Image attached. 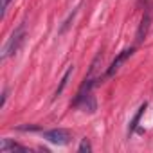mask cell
Here are the masks:
<instances>
[{"label": "cell", "instance_id": "cell-2", "mask_svg": "<svg viewBox=\"0 0 153 153\" xmlns=\"http://www.w3.org/2000/svg\"><path fill=\"white\" fill-rule=\"evenodd\" d=\"M43 139L49 140V142H52V144H56V146H65V144L70 142L72 133L68 130H65V128H54V130L43 131Z\"/></svg>", "mask_w": 153, "mask_h": 153}, {"label": "cell", "instance_id": "cell-3", "mask_svg": "<svg viewBox=\"0 0 153 153\" xmlns=\"http://www.w3.org/2000/svg\"><path fill=\"white\" fill-rule=\"evenodd\" d=\"M131 54H133V49H124V51H121V52L115 56V59L112 61V65L108 67V70H106V78H112V76H114L121 67H123V63H124Z\"/></svg>", "mask_w": 153, "mask_h": 153}, {"label": "cell", "instance_id": "cell-5", "mask_svg": "<svg viewBox=\"0 0 153 153\" xmlns=\"http://www.w3.org/2000/svg\"><path fill=\"white\" fill-rule=\"evenodd\" d=\"M148 27H149V13H146V15L142 16V22H140V25H139V31H137V43L144 42V38H146V34H148Z\"/></svg>", "mask_w": 153, "mask_h": 153}, {"label": "cell", "instance_id": "cell-6", "mask_svg": "<svg viewBox=\"0 0 153 153\" xmlns=\"http://www.w3.org/2000/svg\"><path fill=\"white\" fill-rule=\"evenodd\" d=\"M144 110H146V103H144V105H140V106H139V110H137V114L133 115V119H131V123H130V128H128V133H133V130L139 126V121H140V115L144 114Z\"/></svg>", "mask_w": 153, "mask_h": 153}, {"label": "cell", "instance_id": "cell-1", "mask_svg": "<svg viewBox=\"0 0 153 153\" xmlns=\"http://www.w3.org/2000/svg\"><path fill=\"white\" fill-rule=\"evenodd\" d=\"M24 38H25V25L20 24V25L11 33L9 40L6 42V45H4V49H2V59H7L9 56L16 54L18 49H20L22 43H24Z\"/></svg>", "mask_w": 153, "mask_h": 153}, {"label": "cell", "instance_id": "cell-7", "mask_svg": "<svg viewBox=\"0 0 153 153\" xmlns=\"http://www.w3.org/2000/svg\"><path fill=\"white\" fill-rule=\"evenodd\" d=\"M72 70H74V68H72V65H70V67L67 68V72L63 74V78H61V83H59V87L56 88V94H54L56 97H58V96H59V94L65 90V87H67V83H68V79H70V76H72Z\"/></svg>", "mask_w": 153, "mask_h": 153}, {"label": "cell", "instance_id": "cell-4", "mask_svg": "<svg viewBox=\"0 0 153 153\" xmlns=\"http://www.w3.org/2000/svg\"><path fill=\"white\" fill-rule=\"evenodd\" d=\"M0 151H2V153H11V151H27V149L24 146L9 140V139H2V140H0Z\"/></svg>", "mask_w": 153, "mask_h": 153}, {"label": "cell", "instance_id": "cell-10", "mask_svg": "<svg viewBox=\"0 0 153 153\" xmlns=\"http://www.w3.org/2000/svg\"><path fill=\"white\" fill-rule=\"evenodd\" d=\"M144 2H148V0H144Z\"/></svg>", "mask_w": 153, "mask_h": 153}, {"label": "cell", "instance_id": "cell-8", "mask_svg": "<svg viewBox=\"0 0 153 153\" xmlns=\"http://www.w3.org/2000/svg\"><path fill=\"white\" fill-rule=\"evenodd\" d=\"M90 151H92L90 142H88L87 139H83V140H81V144H79V153H90Z\"/></svg>", "mask_w": 153, "mask_h": 153}, {"label": "cell", "instance_id": "cell-9", "mask_svg": "<svg viewBox=\"0 0 153 153\" xmlns=\"http://www.w3.org/2000/svg\"><path fill=\"white\" fill-rule=\"evenodd\" d=\"M11 0H2V18L6 16V11H7V6H9Z\"/></svg>", "mask_w": 153, "mask_h": 153}]
</instances>
